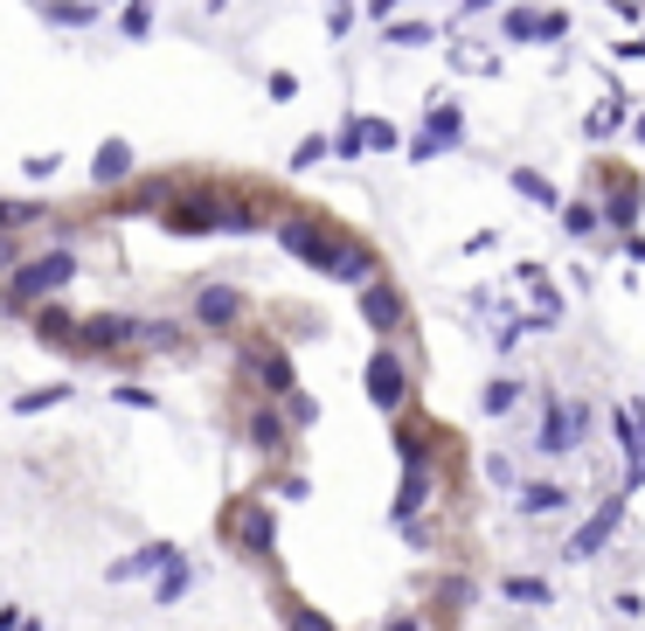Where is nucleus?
Returning a JSON list of instances; mask_svg holds the SVG:
<instances>
[{
  "instance_id": "obj_41",
  "label": "nucleus",
  "mask_w": 645,
  "mask_h": 631,
  "mask_svg": "<svg viewBox=\"0 0 645 631\" xmlns=\"http://www.w3.org/2000/svg\"><path fill=\"white\" fill-rule=\"evenodd\" d=\"M395 8H403V0H368V14H375V22H389Z\"/></svg>"
},
{
  "instance_id": "obj_5",
  "label": "nucleus",
  "mask_w": 645,
  "mask_h": 631,
  "mask_svg": "<svg viewBox=\"0 0 645 631\" xmlns=\"http://www.w3.org/2000/svg\"><path fill=\"white\" fill-rule=\"evenodd\" d=\"M368 403L375 410H403L410 403V361L403 354L375 348V361H368Z\"/></svg>"
},
{
  "instance_id": "obj_16",
  "label": "nucleus",
  "mask_w": 645,
  "mask_h": 631,
  "mask_svg": "<svg viewBox=\"0 0 645 631\" xmlns=\"http://www.w3.org/2000/svg\"><path fill=\"white\" fill-rule=\"evenodd\" d=\"M424 139L438 146V153H451V146H459V139H465V119H459V105H438V98H430V125H424Z\"/></svg>"
},
{
  "instance_id": "obj_2",
  "label": "nucleus",
  "mask_w": 645,
  "mask_h": 631,
  "mask_svg": "<svg viewBox=\"0 0 645 631\" xmlns=\"http://www.w3.org/2000/svg\"><path fill=\"white\" fill-rule=\"evenodd\" d=\"M139 340H154L146 319H125V313H98V319H77L70 327V348L77 354H111V348H139Z\"/></svg>"
},
{
  "instance_id": "obj_8",
  "label": "nucleus",
  "mask_w": 645,
  "mask_h": 631,
  "mask_svg": "<svg viewBox=\"0 0 645 631\" xmlns=\"http://www.w3.org/2000/svg\"><path fill=\"white\" fill-rule=\"evenodd\" d=\"M195 319H202V327H216V333H230L243 319V292H236V284H202V292H195Z\"/></svg>"
},
{
  "instance_id": "obj_12",
  "label": "nucleus",
  "mask_w": 645,
  "mask_h": 631,
  "mask_svg": "<svg viewBox=\"0 0 645 631\" xmlns=\"http://www.w3.org/2000/svg\"><path fill=\"white\" fill-rule=\"evenodd\" d=\"M611 229H632L638 222V174H611V202L597 208Z\"/></svg>"
},
{
  "instance_id": "obj_39",
  "label": "nucleus",
  "mask_w": 645,
  "mask_h": 631,
  "mask_svg": "<svg viewBox=\"0 0 645 631\" xmlns=\"http://www.w3.org/2000/svg\"><path fill=\"white\" fill-rule=\"evenodd\" d=\"M327 28H333V35L354 28V0H333V8H327Z\"/></svg>"
},
{
  "instance_id": "obj_19",
  "label": "nucleus",
  "mask_w": 645,
  "mask_h": 631,
  "mask_svg": "<svg viewBox=\"0 0 645 631\" xmlns=\"http://www.w3.org/2000/svg\"><path fill=\"white\" fill-rule=\"evenodd\" d=\"M90 174H98V187L125 181V174H132V146H125V139H105V146H98V167H90Z\"/></svg>"
},
{
  "instance_id": "obj_27",
  "label": "nucleus",
  "mask_w": 645,
  "mask_h": 631,
  "mask_svg": "<svg viewBox=\"0 0 645 631\" xmlns=\"http://www.w3.org/2000/svg\"><path fill=\"white\" fill-rule=\"evenodd\" d=\"M56 403H70V381H49V389H28V396H14V416H35V410H56Z\"/></svg>"
},
{
  "instance_id": "obj_31",
  "label": "nucleus",
  "mask_w": 645,
  "mask_h": 631,
  "mask_svg": "<svg viewBox=\"0 0 645 631\" xmlns=\"http://www.w3.org/2000/svg\"><path fill=\"white\" fill-rule=\"evenodd\" d=\"M284 631H333V618L313 604H284Z\"/></svg>"
},
{
  "instance_id": "obj_38",
  "label": "nucleus",
  "mask_w": 645,
  "mask_h": 631,
  "mask_svg": "<svg viewBox=\"0 0 645 631\" xmlns=\"http://www.w3.org/2000/svg\"><path fill=\"white\" fill-rule=\"evenodd\" d=\"M569 35V14L562 8H541V43H562Z\"/></svg>"
},
{
  "instance_id": "obj_3",
  "label": "nucleus",
  "mask_w": 645,
  "mask_h": 631,
  "mask_svg": "<svg viewBox=\"0 0 645 631\" xmlns=\"http://www.w3.org/2000/svg\"><path fill=\"white\" fill-rule=\"evenodd\" d=\"M583 430H591V403H562V396H541V430H535V445H541L548 458L576 451V445H583Z\"/></svg>"
},
{
  "instance_id": "obj_9",
  "label": "nucleus",
  "mask_w": 645,
  "mask_h": 631,
  "mask_svg": "<svg viewBox=\"0 0 645 631\" xmlns=\"http://www.w3.org/2000/svg\"><path fill=\"white\" fill-rule=\"evenodd\" d=\"M403 313H410V305H403V292H395V284H382V278L362 284V319H368L375 333H395V327H403Z\"/></svg>"
},
{
  "instance_id": "obj_37",
  "label": "nucleus",
  "mask_w": 645,
  "mask_h": 631,
  "mask_svg": "<svg viewBox=\"0 0 645 631\" xmlns=\"http://www.w3.org/2000/svg\"><path fill=\"white\" fill-rule=\"evenodd\" d=\"M111 403H125V410H154V389H132V381H119V389H111Z\"/></svg>"
},
{
  "instance_id": "obj_40",
  "label": "nucleus",
  "mask_w": 645,
  "mask_h": 631,
  "mask_svg": "<svg viewBox=\"0 0 645 631\" xmlns=\"http://www.w3.org/2000/svg\"><path fill=\"white\" fill-rule=\"evenodd\" d=\"M284 403H292V424H313V416H319V403H313V396H299V389L284 396Z\"/></svg>"
},
{
  "instance_id": "obj_14",
  "label": "nucleus",
  "mask_w": 645,
  "mask_h": 631,
  "mask_svg": "<svg viewBox=\"0 0 645 631\" xmlns=\"http://www.w3.org/2000/svg\"><path fill=\"white\" fill-rule=\"evenodd\" d=\"M327 278H340V284H368V278H375V251H362V243L340 236V251H333V264H327Z\"/></svg>"
},
{
  "instance_id": "obj_42",
  "label": "nucleus",
  "mask_w": 645,
  "mask_h": 631,
  "mask_svg": "<svg viewBox=\"0 0 645 631\" xmlns=\"http://www.w3.org/2000/svg\"><path fill=\"white\" fill-rule=\"evenodd\" d=\"M624 56H632V63H645V35H638V43H618Z\"/></svg>"
},
{
  "instance_id": "obj_20",
  "label": "nucleus",
  "mask_w": 645,
  "mask_h": 631,
  "mask_svg": "<svg viewBox=\"0 0 645 631\" xmlns=\"http://www.w3.org/2000/svg\"><path fill=\"white\" fill-rule=\"evenodd\" d=\"M604 98H611V105H597L591 119H583V139H611V132H618V119H624V90H604Z\"/></svg>"
},
{
  "instance_id": "obj_44",
  "label": "nucleus",
  "mask_w": 645,
  "mask_h": 631,
  "mask_svg": "<svg viewBox=\"0 0 645 631\" xmlns=\"http://www.w3.org/2000/svg\"><path fill=\"white\" fill-rule=\"evenodd\" d=\"M389 631H416V618H389Z\"/></svg>"
},
{
  "instance_id": "obj_29",
  "label": "nucleus",
  "mask_w": 645,
  "mask_h": 631,
  "mask_svg": "<svg viewBox=\"0 0 645 631\" xmlns=\"http://www.w3.org/2000/svg\"><path fill=\"white\" fill-rule=\"evenodd\" d=\"M500 597H507V604H548L556 590H548L541 577H507V583H500Z\"/></svg>"
},
{
  "instance_id": "obj_7",
  "label": "nucleus",
  "mask_w": 645,
  "mask_h": 631,
  "mask_svg": "<svg viewBox=\"0 0 645 631\" xmlns=\"http://www.w3.org/2000/svg\"><path fill=\"white\" fill-rule=\"evenodd\" d=\"M243 368H251L271 396H292V389H299L292 361H284V348H271V340H243Z\"/></svg>"
},
{
  "instance_id": "obj_30",
  "label": "nucleus",
  "mask_w": 645,
  "mask_h": 631,
  "mask_svg": "<svg viewBox=\"0 0 645 631\" xmlns=\"http://www.w3.org/2000/svg\"><path fill=\"white\" fill-rule=\"evenodd\" d=\"M327 146L340 153V160H362V153H368V125H362V119H348V125H340Z\"/></svg>"
},
{
  "instance_id": "obj_10",
  "label": "nucleus",
  "mask_w": 645,
  "mask_h": 631,
  "mask_svg": "<svg viewBox=\"0 0 645 631\" xmlns=\"http://www.w3.org/2000/svg\"><path fill=\"white\" fill-rule=\"evenodd\" d=\"M230 542L251 556H271V513L264 507H230Z\"/></svg>"
},
{
  "instance_id": "obj_15",
  "label": "nucleus",
  "mask_w": 645,
  "mask_h": 631,
  "mask_svg": "<svg viewBox=\"0 0 645 631\" xmlns=\"http://www.w3.org/2000/svg\"><path fill=\"white\" fill-rule=\"evenodd\" d=\"M424 500H430V465H410V472H403V493H395V507H389V513L410 527L416 513H424Z\"/></svg>"
},
{
  "instance_id": "obj_25",
  "label": "nucleus",
  "mask_w": 645,
  "mask_h": 631,
  "mask_svg": "<svg viewBox=\"0 0 645 631\" xmlns=\"http://www.w3.org/2000/svg\"><path fill=\"white\" fill-rule=\"evenodd\" d=\"M251 445H257V451H284V416H278V410H257V416H251Z\"/></svg>"
},
{
  "instance_id": "obj_4",
  "label": "nucleus",
  "mask_w": 645,
  "mask_h": 631,
  "mask_svg": "<svg viewBox=\"0 0 645 631\" xmlns=\"http://www.w3.org/2000/svg\"><path fill=\"white\" fill-rule=\"evenodd\" d=\"M278 243L292 251L299 264H313V271H327L333 264V251H340V236L327 222H313V216H292V222H278Z\"/></svg>"
},
{
  "instance_id": "obj_35",
  "label": "nucleus",
  "mask_w": 645,
  "mask_h": 631,
  "mask_svg": "<svg viewBox=\"0 0 645 631\" xmlns=\"http://www.w3.org/2000/svg\"><path fill=\"white\" fill-rule=\"evenodd\" d=\"M362 125H368V146H375V153H395V146H403V132H395L389 119H362Z\"/></svg>"
},
{
  "instance_id": "obj_43",
  "label": "nucleus",
  "mask_w": 645,
  "mask_h": 631,
  "mask_svg": "<svg viewBox=\"0 0 645 631\" xmlns=\"http://www.w3.org/2000/svg\"><path fill=\"white\" fill-rule=\"evenodd\" d=\"M486 8H507V0H465V14H486Z\"/></svg>"
},
{
  "instance_id": "obj_21",
  "label": "nucleus",
  "mask_w": 645,
  "mask_h": 631,
  "mask_svg": "<svg viewBox=\"0 0 645 631\" xmlns=\"http://www.w3.org/2000/svg\"><path fill=\"white\" fill-rule=\"evenodd\" d=\"M514 403H521V381L514 375H500V381H486V389H479V410L486 416H507Z\"/></svg>"
},
{
  "instance_id": "obj_17",
  "label": "nucleus",
  "mask_w": 645,
  "mask_h": 631,
  "mask_svg": "<svg viewBox=\"0 0 645 631\" xmlns=\"http://www.w3.org/2000/svg\"><path fill=\"white\" fill-rule=\"evenodd\" d=\"M187 583H195V569H187L181 556H174V562H160V569H154V604H181V597H187Z\"/></svg>"
},
{
  "instance_id": "obj_23",
  "label": "nucleus",
  "mask_w": 645,
  "mask_h": 631,
  "mask_svg": "<svg viewBox=\"0 0 645 631\" xmlns=\"http://www.w3.org/2000/svg\"><path fill=\"white\" fill-rule=\"evenodd\" d=\"M562 229H569V236H597V229H604V216H597V202H562Z\"/></svg>"
},
{
  "instance_id": "obj_22",
  "label": "nucleus",
  "mask_w": 645,
  "mask_h": 631,
  "mask_svg": "<svg viewBox=\"0 0 645 631\" xmlns=\"http://www.w3.org/2000/svg\"><path fill=\"white\" fill-rule=\"evenodd\" d=\"M500 35H507V43H541V8H507Z\"/></svg>"
},
{
  "instance_id": "obj_46",
  "label": "nucleus",
  "mask_w": 645,
  "mask_h": 631,
  "mask_svg": "<svg viewBox=\"0 0 645 631\" xmlns=\"http://www.w3.org/2000/svg\"><path fill=\"white\" fill-rule=\"evenodd\" d=\"M632 132H638V139H645V111H638V119H632Z\"/></svg>"
},
{
  "instance_id": "obj_24",
  "label": "nucleus",
  "mask_w": 645,
  "mask_h": 631,
  "mask_svg": "<svg viewBox=\"0 0 645 631\" xmlns=\"http://www.w3.org/2000/svg\"><path fill=\"white\" fill-rule=\"evenodd\" d=\"M395 451H403V465H424V458H430V424H416V416H410V424L395 430Z\"/></svg>"
},
{
  "instance_id": "obj_13",
  "label": "nucleus",
  "mask_w": 645,
  "mask_h": 631,
  "mask_svg": "<svg viewBox=\"0 0 645 631\" xmlns=\"http://www.w3.org/2000/svg\"><path fill=\"white\" fill-rule=\"evenodd\" d=\"M167 229H181V236H208V229H216V202H208V195L174 202V208H167Z\"/></svg>"
},
{
  "instance_id": "obj_18",
  "label": "nucleus",
  "mask_w": 645,
  "mask_h": 631,
  "mask_svg": "<svg viewBox=\"0 0 645 631\" xmlns=\"http://www.w3.org/2000/svg\"><path fill=\"white\" fill-rule=\"evenodd\" d=\"M514 195H527L535 208H562V187L548 174H535V167H514Z\"/></svg>"
},
{
  "instance_id": "obj_1",
  "label": "nucleus",
  "mask_w": 645,
  "mask_h": 631,
  "mask_svg": "<svg viewBox=\"0 0 645 631\" xmlns=\"http://www.w3.org/2000/svg\"><path fill=\"white\" fill-rule=\"evenodd\" d=\"M77 278V251H42V257H28L22 271H14L8 284V299L14 305H35V299H49V292H63V284Z\"/></svg>"
},
{
  "instance_id": "obj_45",
  "label": "nucleus",
  "mask_w": 645,
  "mask_h": 631,
  "mask_svg": "<svg viewBox=\"0 0 645 631\" xmlns=\"http://www.w3.org/2000/svg\"><path fill=\"white\" fill-rule=\"evenodd\" d=\"M14 631H42V624H35V618H22V624H14Z\"/></svg>"
},
{
  "instance_id": "obj_26",
  "label": "nucleus",
  "mask_w": 645,
  "mask_h": 631,
  "mask_svg": "<svg viewBox=\"0 0 645 631\" xmlns=\"http://www.w3.org/2000/svg\"><path fill=\"white\" fill-rule=\"evenodd\" d=\"M569 500V493L556 486V480H535V486H521V513H556Z\"/></svg>"
},
{
  "instance_id": "obj_32",
  "label": "nucleus",
  "mask_w": 645,
  "mask_h": 631,
  "mask_svg": "<svg viewBox=\"0 0 645 631\" xmlns=\"http://www.w3.org/2000/svg\"><path fill=\"white\" fill-rule=\"evenodd\" d=\"M49 22L56 28H84L90 22V0H49Z\"/></svg>"
},
{
  "instance_id": "obj_28",
  "label": "nucleus",
  "mask_w": 645,
  "mask_h": 631,
  "mask_svg": "<svg viewBox=\"0 0 645 631\" xmlns=\"http://www.w3.org/2000/svg\"><path fill=\"white\" fill-rule=\"evenodd\" d=\"M382 43H395V49H424V43H438V28H430V22H389Z\"/></svg>"
},
{
  "instance_id": "obj_33",
  "label": "nucleus",
  "mask_w": 645,
  "mask_h": 631,
  "mask_svg": "<svg viewBox=\"0 0 645 631\" xmlns=\"http://www.w3.org/2000/svg\"><path fill=\"white\" fill-rule=\"evenodd\" d=\"M42 222V202H0V229H28Z\"/></svg>"
},
{
  "instance_id": "obj_11",
  "label": "nucleus",
  "mask_w": 645,
  "mask_h": 631,
  "mask_svg": "<svg viewBox=\"0 0 645 631\" xmlns=\"http://www.w3.org/2000/svg\"><path fill=\"white\" fill-rule=\"evenodd\" d=\"M174 556H181L174 542H146L139 556H119V562L105 569V577H111V583H132V577H154V569H160V562H174Z\"/></svg>"
},
{
  "instance_id": "obj_36",
  "label": "nucleus",
  "mask_w": 645,
  "mask_h": 631,
  "mask_svg": "<svg viewBox=\"0 0 645 631\" xmlns=\"http://www.w3.org/2000/svg\"><path fill=\"white\" fill-rule=\"evenodd\" d=\"M327 139H319V132H313V139H299V153H292V167H319V160H327Z\"/></svg>"
},
{
  "instance_id": "obj_6",
  "label": "nucleus",
  "mask_w": 645,
  "mask_h": 631,
  "mask_svg": "<svg viewBox=\"0 0 645 631\" xmlns=\"http://www.w3.org/2000/svg\"><path fill=\"white\" fill-rule=\"evenodd\" d=\"M624 500H632V493H624V486H618V493H611V500H604V507L591 513V521H583V527H576V542H569V562H591V556H597V548H604V542H611V534H618V521H624Z\"/></svg>"
},
{
  "instance_id": "obj_34",
  "label": "nucleus",
  "mask_w": 645,
  "mask_h": 631,
  "mask_svg": "<svg viewBox=\"0 0 645 631\" xmlns=\"http://www.w3.org/2000/svg\"><path fill=\"white\" fill-rule=\"evenodd\" d=\"M119 28H125V43H139V35L154 28V8H146V0H132V8L119 14Z\"/></svg>"
}]
</instances>
